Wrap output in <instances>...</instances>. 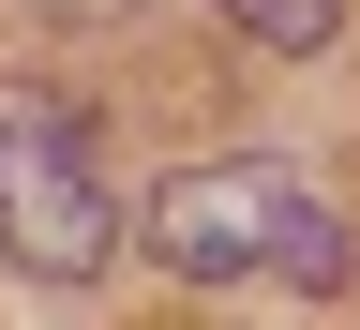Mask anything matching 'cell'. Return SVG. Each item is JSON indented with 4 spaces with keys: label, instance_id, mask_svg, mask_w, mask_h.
I'll return each instance as SVG.
<instances>
[{
    "label": "cell",
    "instance_id": "6da1fadb",
    "mask_svg": "<svg viewBox=\"0 0 360 330\" xmlns=\"http://www.w3.org/2000/svg\"><path fill=\"white\" fill-rule=\"evenodd\" d=\"M150 255L180 270V286H300V300H345L360 286V241H345V210L315 196L300 165H180L165 196H150Z\"/></svg>",
    "mask_w": 360,
    "mask_h": 330
},
{
    "label": "cell",
    "instance_id": "7a4b0ae2",
    "mask_svg": "<svg viewBox=\"0 0 360 330\" xmlns=\"http://www.w3.org/2000/svg\"><path fill=\"white\" fill-rule=\"evenodd\" d=\"M120 255V196H105V135L75 90L0 75V270L30 286H90Z\"/></svg>",
    "mask_w": 360,
    "mask_h": 330
},
{
    "label": "cell",
    "instance_id": "3957f363",
    "mask_svg": "<svg viewBox=\"0 0 360 330\" xmlns=\"http://www.w3.org/2000/svg\"><path fill=\"white\" fill-rule=\"evenodd\" d=\"M225 15H240L255 45H285V61H315V45L345 30V0H225Z\"/></svg>",
    "mask_w": 360,
    "mask_h": 330
},
{
    "label": "cell",
    "instance_id": "277c9868",
    "mask_svg": "<svg viewBox=\"0 0 360 330\" xmlns=\"http://www.w3.org/2000/svg\"><path fill=\"white\" fill-rule=\"evenodd\" d=\"M45 15H60V30H120L135 0H45Z\"/></svg>",
    "mask_w": 360,
    "mask_h": 330
}]
</instances>
